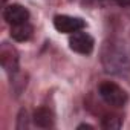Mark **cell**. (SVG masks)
<instances>
[{"label":"cell","instance_id":"1","mask_svg":"<svg viewBox=\"0 0 130 130\" xmlns=\"http://www.w3.org/2000/svg\"><path fill=\"white\" fill-rule=\"evenodd\" d=\"M103 66L106 72L124 75L130 71V60L119 43H107L103 51Z\"/></svg>","mask_w":130,"mask_h":130},{"label":"cell","instance_id":"2","mask_svg":"<svg viewBox=\"0 0 130 130\" xmlns=\"http://www.w3.org/2000/svg\"><path fill=\"white\" fill-rule=\"evenodd\" d=\"M98 92H100V96L104 100V103L112 107H122L128 101L127 92L112 81H103L98 87Z\"/></svg>","mask_w":130,"mask_h":130},{"label":"cell","instance_id":"3","mask_svg":"<svg viewBox=\"0 0 130 130\" xmlns=\"http://www.w3.org/2000/svg\"><path fill=\"white\" fill-rule=\"evenodd\" d=\"M54 26L58 32L63 34H74L86 28V22L80 17H71V15H55L54 17Z\"/></svg>","mask_w":130,"mask_h":130},{"label":"cell","instance_id":"4","mask_svg":"<svg viewBox=\"0 0 130 130\" xmlns=\"http://www.w3.org/2000/svg\"><path fill=\"white\" fill-rule=\"evenodd\" d=\"M0 63L2 68L9 74H17L19 71V52L9 43H2L0 46Z\"/></svg>","mask_w":130,"mask_h":130},{"label":"cell","instance_id":"5","mask_svg":"<svg viewBox=\"0 0 130 130\" xmlns=\"http://www.w3.org/2000/svg\"><path fill=\"white\" fill-rule=\"evenodd\" d=\"M93 44H95V41H93V38L89 35V34H86V32H74L72 35H71V38H69V46H71V49L74 51V52H77V54H81V55H89V54H92V51H93Z\"/></svg>","mask_w":130,"mask_h":130},{"label":"cell","instance_id":"6","mask_svg":"<svg viewBox=\"0 0 130 130\" xmlns=\"http://www.w3.org/2000/svg\"><path fill=\"white\" fill-rule=\"evenodd\" d=\"M3 17L5 20L12 26V25H19V23H25L29 20V11L19 5V3H14V5H9L5 8L3 11Z\"/></svg>","mask_w":130,"mask_h":130},{"label":"cell","instance_id":"7","mask_svg":"<svg viewBox=\"0 0 130 130\" xmlns=\"http://www.w3.org/2000/svg\"><path fill=\"white\" fill-rule=\"evenodd\" d=\"M32 32H34V28L29 25V22L11 26V37L15 41H28L32 37Z\"/></svg>","mask_w":130,"mask_h":130},{"label":"cell","instance_id":"8","mask_svg":"<svg viewBox=\"0 0 130 130\" xmlns=\"http://www.w3.org/2000/svg\"><path fill=\"white\" fill-rule=\"evenodd\" d=\"M34 122L41 127V128H47L54 125V113L47 109V107H38L34 110Z\"/></svg>","mask_w":130,"mask_h":130},{"label":"cell","instance_id":"9","mask_svg":"<svg viewBox=\"0 0 130 130\" xmlns=\"http://www.w3.org/2000/svg\"><path fill=\"white\" fill-rule=\"evenodd\" d=\"M101 125H103V128H107V130L119 128V127L122 125V118H121L119 115H115V113L106 115V116L103 118V121H101Z\"/></svg>","mask_w":130,"mask_h":130},{"label":"cell","instance_id":"10","mask_svg":"<svg viewBox=\"0 0 130 130\" xmlns=\"http://www.w3.org/2000/svg\"><path fill=\"white\" fill-rule=\"evenodd\" d=\"M28 113L26 110H22L20 115H19V124H17V128H23V127H28Z\"/></svg>","mask_w":130,"mask_h":130},{"label":"cell","instance_id":"11","mask_svg":"<svg viewBox=\"0 0 130 130\" xmlns=\"http://www.w3.org/2000/svg\"><path fill=\"white\" fill-rule=\"evenodd\" d=\"M115 2H116L119 6H122V8H127V6H130V0H115Z\"/></svg>","mask_w":130,"mask_h":130},{"label":"cell","instance_id":"12","mask_svg":"<svg viewBox=\"0 0 130 130\" xmlns=\"http://www.w3.org/2000/svg\"><path fill=\"white\" fill-rule=\"evenodd\" d=\"M80 128H92V125H89V124H80L78 125V130Z\"/></svg>","mask_w":130,"mask_h":130},{"label":"cell","instance_id":"13","mask_svg":"<svg viewBox=\"0 0 130 130\" xmlns=\"http://www.w3.org/2000/svg\"><path fill=\"white\" fill-rule=\"evenodd\" d=\"M2 2H3V3H5V2H6V0H2Z\"/></svg>","mask_w":130,"mask_h":130}]
</instances>
